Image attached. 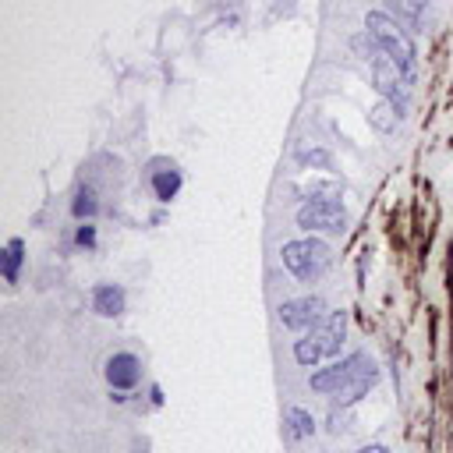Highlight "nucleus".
I'll use <instances>...</instances> for the list:
<instances>
[{"mask_svg":"<svg viewBox=\"0 0 453 453\" xmlns=\"http://www.w3.org/2000/svg\"><path fill=\"white\" fill-rule=\"evenodd\" d=\"M283 265L301 280V283H315L329 265H333V251L326 241L319 237H297L283 244Z\"/></svg>","mask_w":453,"mask_h":453,"instance_id":"nucleus-4","label":"nucleus"},{"mask_svg":"<svg viewBox=\"0 0 453 453\" xmlns=\"http://www.w3.org/2000/svg\"><path fill=\"white\" fill-rule=\"evenodd\" d=\"M375 379H379L375 361L365 350H354L350 357L333 361L329 368H319L311 375V389L315 393H336L340 403H354L375 386Z\"/></svg>","mask_w":453,"mask_h":453,"instance_id":"nucleus-1","label":"nucleus"},{"mask_svg":"<svg viewBox=\"0 0 453 453\" xmlns=\"http://www.w3.org/2000/svg\"><path fill=\"white\" fill-rule=\"evenodd\" d=\"M343 180L333 170H308L304 177L294 180V195L304 202H319V198H340Z\"/></svg>","mask_w":453,"mask_h":453,"instance_id":"nucleus-8","label":"nucleus"},{"mask_svg":"<svg viewBox=\"0 0 453 453\" xmlns=\"http://www.w3.org/2000/svg\"><path fill=\"white\" fill-rule=\"evenodd\" d=\"M365 32L375 39V46L382 50V53H389L407 74H414V42H411V35L396 25V18L393 14H386V11H368L365 14Z\"/></svg>","mask_w":453,"mask_h":453,"instance_id":"nucleus-3","label":"nucleus"},{"mask_svg":"<svg viewBox=\"0 0 453 453\" xmlns=\"http://www.w3.org/2000/svg\"><path fill=\"white\" fill-rule=\"evenodd\" d=\"M343 333H347V311H333V315H326L319 326L304 329V336L294 343L297 365L315 368L319 361L336 357V354H340V343H343Z\"/></svg>","mask_w":453,"mask_h":453,"instance_id":"nucleus-2","label":"nucleus"},{"mask_svg":"<svg viewBox=\"0 0 453 453\" xmlns=\"http://www.w3.org/2000/svg\"><path fill=\"white\" fill-rule=\"evenodd\" d=\"M297 159H301L304 166H311V170H333V156H329L326 149H301Z\"/></svg>","mask_w":453,"mask_h":453,"instance_id":"nucleus-17","label":"nucleus"},{"mask_svg":"<svg viewBox=\"0 0 453 453\" xmlns=\"http://www.w3.org/2000/svg\"><path fill=\"white\" fill-rule=\"evenodd\" d=\"M287 428L294 439H304L315 432V418L304 411V407H287Z\"/></svg>","mask_w":453,"mask_h":453,"instance_id":"nucleus-15","label":"nucleus"},{"mask_svg":"<svg viewBox=\"0 0 453 453\" xmlns=\"http://www.w3.org/2000/svg\"><path fill=\"white\" fill-rule=\"evenodd\" d=\"M149 184H152V191H156L159 202H170V198L180 191V170H177L170 159H152Z\"/></svg>","mask_w":453,"mask_h":453,"instance_id":"nucleus-10","label":"nucleus"},{"mask_svg":"<svg viewBox=\"0 0 453 453\" xmlns=\"http://www.w3.org/2000/svg\"><path fill=\"white\" fill-rule=\"evenodd\" d=\"M368 120H372V127H375V131H393V127L400 124V110H396L389 99H382V103L368 113Z\"/></svg>","mask_w":453,"mask_h":453,"instance_id":"nucleus-14","label":"nucleus"},{"mask_svg":"<svg viewBox=\"0 0 453 453\" xmlns=\"http://www.w3.org/2000/svg\"><path fill=\"white\" fill-rule=\"evenodd\" d=\"M357 453H389V449H386V446H379V442H372V446H361Z\"/></svg>","mask_w":453,"mask_h":453,"instance_id":"nucleus-19","label":"nucleus"},{"mask_svg":"<svg viewBox=\"0 0 453 453\" xmlns=\"http://www.w3.org/2000/svg\"><path fill=\"white\" fill-rule=\"evenodd\" d=\"M389 4V11L400 18V21H407L411 28H418L421 25V14H425V4L428 0H386Z\"/></svg>","mask_w":453,"mask_h":453,"instance_id":"nucleus-12","label":"nucleus"},{"mask_svg":"<svg viewBox=\"0 0 453 453\" xmlns=\"http://www.w3.org/2000/svg\"><path fill=\"white\" fill-rule=\"evenodd\" d=\"M138 379H142V368H138V357L134 354L120 350V354H110L106 357V382L113 389H131V386H138Z\"/></svg>","mask_w":453,"mask_h":453,"instance_id":"nucleus-9","label":"nucleus"},{"mask_svg":"<svg viewBox=\"0 0 453 453\" xmlns=\"http://www.w3.org/2000/svg\"><path fill=\"white\" fill-rule=\"evenodd\" d=\"M96 209H99V202H96V191H92V188H81V191L74 195V205H71V212H74L78 219H85V216H96Z\"/></svg>","mask_w":453,"mask_h":453,"instance_id":"nucleus-16","label":"nucleus"},{"mask_svg":"<svg viewBox=\"0 0 453 453\" xmlns=\"http://www.w3.org/2000/svg\"><path fill=\"white\" fill-rule=\"evenodd\" d=\"M350 223L347 209L336 198H319V202H304L297 209V226L301 230H322V234H340Z\"/></svg>","mask_w":453,"mask_h":453,"instance_id":"nucleus-6","label":"nucleus"},{"mask_svg":"<svg viewBox=\"0 0 453 453\" xmlns=\"http://www.w3.org/2000/svg\"><path fill=\"white\" fill-rule=\"evenodd\" d=\"M372 81H375V88L382 92V99H389V103L400 110V117H403L414 74H407V71H403L389 53H382V50H379V53L372 57Z\"/></svg>","mask_w":453,"mask_h":453,"instance_id":"nucleus-5","label":"nucleus"},{"mask_svg":"<svg viewBox=\"0 0 453 453\" xmlns=\"http://www.w3.org/2000/svg\"><path fill=\"white\" fill-rule=\"evenodd\" d=\"M92 308H96L103 319L120 315V311H124V290L113 287V283H99V287L92 290Z\"/></svg>","mask_w":453,"mask_h":453,"instance_id":"nucleus-11","label":"nucleus"},{"mask_svg":"<svg viewBox=\"0 0 453 453\" xmlns=\"http://www.w3.org/2000/svg\"><path fill=\"white\" fill-rule=\"evenodd\" d=\"M21 251H25V244H21V237H14V241H7V248H4V255H0V262H4V280H7V283H18Z\"/></svg>","mask_w":453,"mask_h":453,"instance_id":"nucleus-13","label":"nucleus"},{"mask_svg":"<svg viewBox=\"0 0 453 453\" xmlns=\"http://www.w3.org/2000/svg\"><path fill=\"white\" fill-rule=\"evenodd\" d=\"M78 244H88V248H92V244H96V230H92V226H81V230H78Z\"/></svg>","mask_w":453,"mask_h":453,"instance_id":"nucleus-18","label":"nucleus"},{"mask_svg":"<svg viewBox=\"0 0 453 453\" xmlns=\"http://www.w3.org/2000/svg\"><path fill=\"white\" fill-rule=\"evenodd\" d=\"M326 319V301L308 294V297H294V301H283L280 304V322L287 329H311Z\"/></svg>","mask_w":453,"mask_h":453,"instance_id":"nucleus-7","label":"nucleus"}]
</instances>
